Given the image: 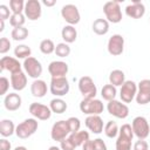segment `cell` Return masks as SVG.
I'll return each instance as SVG.
<instances>
[{
  "instance_id": "cell-38",
  "label": "cell",
  "mask_w": 150,
  "mask_h": 150,
  "mask_svg": "<svg viewBox=\"0 0 150 150\" xmlns=\"http://www.w3.org/2000/svg\"><path fill=\"white\" fill-rule=\"evenodd\" d=\"M67 123H68L70 134H71V132H77V131H80L81 122H80V120H79L77 117H69V118L67 120Z\"/></svg>"
},
{
  "instance_id": "cell-26",
  "label": "cell",
  "mask_w": 150,
  "mask_h": 150,
  "mask_svg": "<svg viewBox=\"0 0 150 150\" xmlns=\"http://www.w3.org/2000/svg\"><path fill=\"white\" fill-rule=\"evenodd\" d=\"M93 32L97 35H105L109 32V22L107 19H96L91 25Z\"/></svg>"
},
{
  "instance_id": "cell-2",
  "label": "cell",
  "mask_w": 150,
  "mask_h": 150,
  "mask_svg": "<svg viewBox=\"0 0 150 150\" xmlns=\"http://www.w3.org/2000/svg\"><path fill=\"white\" fill-rule=\"evenodd\" d=\"M38 127H39V123L35 118H27L16 125L15 135L21 139H26L35 134V131L38 130Z\"/></svg>"
},
{
  "instance_id": "cell-39",
  "label": "cell",
  "mask_w": 150,
  "mask_h": 150,
  "mask_svg": "<svg viewBox=\"0 0 150 150\" xmlns=\"http://www.w3.org/2000/svg\"><path fill=\"white\" fill-rule=\"evenodd\" d=\"M9 48H11V41L7 38L2 36L0 39V53L1 54H6L9 50Z\"/></svg>"
},
{
  "instance_id": "cell-17",
  "label": "cell",
  "mask_w": 150,
  "mask_h": 150,
  "mask_svg": "<svg viewBox=\"0 0 150 150\" xmlns=\"http://www.w3.org/2000/svg\"><path fill=\"white\" fill-rule=\"evenodd\" d=\"M144 13L145 6L139 0H132V2L125 7V14L131 19H141Z\"/></svg>"
},
{
  "instance_id": "cell-44",
  "label": "cell",
  "mask_w": 150,
  "mask_h": 150,
  "mask_svg": "<svg viewBox=\"0 0 150 150\" xmlns=\"http://www.w3.org/2000/svg\"><path fill=\"white\" fill-rule=\"evenodd\" d=\"M94 148H95V150H108L107 144L104 143V141L102 138L94 139Z\"/></svg>"
},
{
  "instance_id": "cell-27",
  "label": "cell",
  "mask_w": 150,
  "mask_h": 150,
  "mask_svg": "<svg viewBox=\"0 0 150 150\" xmlns=\"http://www.w3.org/2000/svg\"><path fill=\"white\" fill-rule=\"evenodd\" d=\"M16 127L14 125L12 120H1L0 122V134L4 138L12 136L15 132Z\"/></svg>"
},
{
  "instance_id": "cell-24",
  "label": "cell",
  "mask_w": 150,
  "mask_h": 150,
  "mask_svg": "<svg viewBox=\"0 0 150 150\" xmlns=\"http://www.w3.org/2000/svg\"><path fill=\"white\" fill-rule=\"evenodd\" d=\"M30 93L34 97H43L47 94V83L43 80H34L30 84Z\"/></svg>"
},
{
  "instance_id": "cell-23",
  "label": "cell",
  "mask_w": 150,
  "mask_h": 150,
  "mask_svg": "<svg viewBox=\"0 0 150 150\" xmlns=\"http://www.w3.org/2000/svg\"><path fill=\"white\" fill-rule=\"evenodd\" d=\"M68 139L71 142L74 148L76 149L77 146H82L88 139H89V132L88 131H77V132H71L68 136Z\"/></svg>"
},
{
  "instance_id": "cell-29",
  "label": "cell",
  "mask_w": 150,
  "mask_h": 150,
  "mask_svg": "<svg viewBox=\"0 0 150 150\" xmlns=\"http://www.w3.org/2000/svg\"><path fill=\"white\" fill-rule=\"evenodd\" d=\"M49 108H50L52 112H55V114H63V112L67 110L68 105H67V103H66L64 100H62V98H60V97H56V98H53V100L50 101Z\"/></svg>"
},
{
  "instance_id": "cell-10",
  "label": "cell",
  "mask_w": 150,
  "mask_h": 150,
  "mask_svg": "<svg viewBox=\"0 0 150 150\" xmlns=\"http://www.w3.org/2000/svg\"><path fill=\"white\" fill-rule=\"evenodd\" d=\"M61 15L64 19V21L68 22V25H70V26L77 25L80 22V20H81V15H80L79 8L73 4L64 5L62 7V9H61Z\"/></svg>"
},
{
  "instance_id": "cell-45",
  "label": "cell",
  "mask_w": 150,
  "mask_h": 150,
  "mask_svg": "<svg viewBox=\"0 0 150 150\" xmlns=\"http://www.w3.org/2000/svg\"><path fill=\"white\" fill-rule=\"evenodd\" d=\"M12 144L9 141H7L6 138H1L0 139V150H11Z\"/></svg>"
},
{
  "instance_id": "cell-4",
  "label": "cell",
  "mask_w": 150,
  "mask_h": 150,
  "mask_svg": "<svg viewBox=\"0 0 150 150\" xmlns=\"http://www.w3.org/2000/svg\"><path fill=\"white\" fill-rule=\"evenodd\" d=\"M103 13L108 22L118 23L122 21V9L118 1H107L103 6Z\"/></svg>"
},
{
  "instance_id": "cell-49",
  "label": "cell",
  "mask_w": 150,
  "mask_h": 150,
  "mask_svg": "<svg viewBox=\"0 0 150 150\" xmlns=\"http://www.w3.org/2000/svg\"><path fill=\"white\" fill-rule=\"evenodd\" d=\"M14 150H27V148L23 146V145H19V146H16Z\"/></svg>"
},
{
  "instance_id": "cell-36",
  "label": "cell",
  "mask_w": 150,
  "mask_h": 150,
  "mask_svg": "<svg viewBox=\"0 0 150 150\" xmlns=\"http://www.w3.org/2000/svg\"><path fill=\"white\" fill-rule=\"evenodd\" d=\"M55 54L59 57H67L70 54V47H69V45L66 43V42L57 43L56 47H55Z\"/></svg>"
},
{
  "instance_id": "cell-7",
  "label": "cell",
  "mask_w": 150,
  "mask_h": 150,
  "mask_svg": "<svg viewBox=\"0 0 150 150\" xmlns=\"http://www.w3.org/2000/svg\"><path fill=\"white\" fill-rule=\"evenodd\" d=\"M49 89L54 96L62 97L69 91V82L66 76L64 77H52Z\"/></svg>"
},
{
  "instance_id": "cell-14",
  "label": "cell",
  "mask_w": 150,
  "mask_h": 150,
  "mask_svg": "<svg viewBox=\"0 0 150 150\" xmlns=\"http://www.w3.org/2000/svg\"><path fill=\"white\" fill-rule=\"evenodd\" d=\"M136 94H137V84L134 81L128 80L122 84L120 90V97L122 102L130 103L136 97Z\"/></svg>"
},
{
  "instance_id": "cell-50",
  "label": "cell",
  "mask_w": 150,
  "mask_h": 150,
  "mask_svg": "<svg viewBox=\"0 0 150 150\" xmlns=\"http://www.w3.org/2000/svg\"><path fill=\"white\" fill-rule=\"evenodd\" d=\"M48 150H61V148H59V146H50Z\"/></svg>"
},
{
  "instance_id": "cell-8",
  "label": "cell",
  "mask_w": 150,
  "mask_h": 150,
  "mask_svg": "<svg viewBox=\"0 0 150 150\" xmlns=\"http://www.w3.org/2000/svg\"><path fill=\"white\" fill-rule=\"evenodd\" d=\"M69 135H70V130H69L67 121H57L56 123L53 124L52 130H50V137L53 141L62 142Z\"/></svg>"
},
{
  "instance_id": "cell-51",
  "label": "cell",
  "mask_w": 150,
  "mask_h": 150,
  "mask_svg": "<svg viewBox=\"0 0 150 150\" xmlns=\"http://www.w3.org/2000/svg\"><path fill=\"white\" fill-rule=\"evenodd\" d=\"M149 19H150V18H149Z\"/></svg>"
},
{
  "instance_id": "cell-40",
  "label": "cell",
  "mask_w": 150,
  "mask_h": 150,
  "mask_svg": "<svg viewBox=\"0 0 150 150\" xmlns=\"http://www.w3.org/2000/svg\"><path fill=\"white\" fill-rule=\"evenodd\" d=\"M9 88V81L5 76L0 77V95H5Z\"/></svg>"
},
{
  "instance_id": "cell-41",
  "label": "cell",
  "mask_w": 150,
  "mask_h": 150,
  "mask_svg": "<svg viewBox=\"0 0 150 150\" xmlns=\"http://www.w3.org/2000/svg\"><path fill=\"white\" fill-rule=\"evenodd\" d=\"M9 8L6 6V5H0V20H7L11 18V14H9Z\"/></svg>"
},
{
  "instance_id": "cell-37",
  "label": "cell",
  "mask_w": 150,
  "mask_h": 150,
  "mask_svg": "<svg viewBox=\"0 0 150 150\" xmlns=\"http://www.w3.org/2000/svg\"><path fill=\"white\" fill-rule=\"evenodd\" d=\"M25 5H26V2H23L22 0H11L9 1V8L13 12V14L22 13V11H25Z\"/></svg>"
},
{
  "instance_id": "cell-20",
  "label": "cell",
  "mask_w": 150,
  "mask_h": 150,
  "mask_svg": "<svg viewBox=\"0 0 150 150\" xmlns=\"http://www.w3.org/2000/svg\"><path fill=\"white\" fill-rule=\"evenodd\" d=\"M86 127L94 134H101L103 131V120L100 117V115H90L87 116L84 120Z\"/></svg>"
},
{
  "instance_id": "cell-22",
  "label": "cell",
  "mask_w": 150,
  "mask_h": 150,
  "mask_svg": "<svg viewBox=\"0 0 150 150\" xmlns=\"http://www.w3.org/2000/svg\"><path fill=\"white\" fill-rule=\"evenodd\" d=\"M21 96L16 93H9L5 96V100H4V104H5V108L9 111H15L18 110L20 107H21Z\"/></svg>"
},
{
  "instance_id": "cell-11",
  "label": "cell",
  "mask_w": 150,
  "mask_h": 150,
  "mask_svg": "<svg viewBox=\"0 0 150 150\" xmlns=\"http://www.w3.org/2000/svg\"><path fill=\"white\" fill-rule=\"evenodd\" d=\"M22 66L25 68L26 74L29 77H32V79L38 80L41 76V74H42V66H41L40 61H38L33 56H29L28 59H26L23 61V64Z\"/></svg>"
},
{
  "instance_id": "cell-9",
  "label": "cell",
  "mask_w": 150,
  "mask_h": 150,
  "mask_svg": "<svg viewBox=\"0 0 150 150\" xmlns=\"http://www.w3.org/2000/svg\"><path fill=\"white\" fill-rule=\"evenodd\" d=\"M135 98L139 105L150 103V80L149 79H144L138 82L137 94H136Z\"/></svg>"
},
{
  "instance_id": "cell-43",
  "label": "cell",
  "mask_w": 150,
  "mask_h": 150,
  "mask_svg": "<svg viewBox=\"0 0 150 150\" xmlns=\"http://www.w3.org/2000/svg\"><path fill=\"white\" fill-rule=\"evenodd\" d=\"M60 148H61V150H75L74 145H73L71 142L68 139V137L64 138L62 142H60Z\"/></svg>"
},
{
  "instance_id": "cell-48",
  "label": "cell",
  "mask_w": 150,
  "mask_h": 150,
  "mask_svg": "<svg viewBox=\"0 0 150 150\" xmlns=\"http://www.w3.org/2000/svg\"><path fill=\"white\" fill-rule=\"evenodd\" d=\"M4 29H5V21L0 20V32H2Z\"/></svg>"
},
{
  "instance_id": "cell-13",
  "label": "cell",
  "mask_w": 150,
  "mask_h": 150,
  "mask_svg": "<svg viewBox=\"0 0 150 150\" xmlns=\"http://www.w3.org/2000/svg\"><path fill=\"white\" fill-rule=\"evenodd\" d=\"M108 53L112 56H118L124 50V38L121 34H114L108 40Z\"/></svg>"
},
{
  "instance_id": "cell-30",
  "label": "cell",
  "mask_w": 150,
  "mask_h": 150,
  "mask_svg": "<svg viewBox=\"0 0 150 150\" xmlns=\"http://www.w3.org/2000/svg\"><path fill=\"white\" fill-rule=\"evenodd\" d=\"M116 94H117L116 87L112 86V84H110V83L103 86V88H102V90H101V95H102L103 100H105V101H108V102L115 100Z\"/></svg>"
},
{
  "instance_id": "cell-42",
  "label": "cell",
  "mask_w": 150,
  "mask_h": 150,
  "mask_svg": "<svg viewBox=\"0 0 150 150\" xmlns=\"http://www.w3.org/2000/svg\"><path fill=\"white\" fill-rule=\"evenodd\" d=\"M134 150H149V145L146 141L144 139H138L134 144Z\"/></svg>"
},
{
  "instance_id": "cell-19",
  "label": "cell",
  "mask_w": 150,
  "mask_h": 150,
  "mask_svg": "<svg viewBox=\"0 0 150 150\" xmlns=\"http://www.w3.org/2000/svg\"><path fill=\"white\" fill-rule=\"evenodd\" d=\"M68 69V64L63 61H53L48 66V71L52 77H64Z\"/></svg>"
},
{
  "instance_id": "cell-47",
  "label": "cell",
  "mask_w": 150,
  "mask_h": 150,
  "mask_svg": "<svg viewBox=\"0 0 150 150\" xmlns=\"http://www.w3.org/2000/svg\"><path fill=\"white\" fill-rule=\"evenodd\" d=\"M42 4H43L45 6H47V7H52V6H54V5L56 4V1H55V0H43Z\"/></svg>"
},
{
  "instance_id": "cell-5",
  "label": "cell",
  "mask_w": 150,
  "mask_h": 150,
  "mask_svg": "<svg viewBox=\"0 0 150 150\" xmlns=\"http://www.w3.org/2000/svg\"><path fill=\"white\" fill-rule=\"evenodd\" d=\"M131 128L134 135L138 139H145L150 134V125L144 116H137L131 122Z\"/></svg>"
},
{
  "instance_id": "cell-25",
  "label": "cell",
  "mask_w": 150,
  "mask_h": 150,
  "mask_svg": "<svg viewBox=\"0 0 150 150\" xmlns=\"http://www.w3.org/2000/svg\"><path fill=\"white\" fill-rule=\"evenodd\" d=\"M61 36H62V39L66 43H73V42H75V40L77 38V30L74 26L67 25L62 28Z\"/></svg>"
},
{
  "instance_id": "cell-31",
  "label": "cell",
  "mask_w": 150,
  "mask_h": 150,
  "mask_svg": "<svg viewBox=\"0 0 150 150\" xmlns=\"http://www.w3.org/2000/svg\"><path fill=\"white\" fill-rule=\"evenodd\" d=\"M30 54H32V49L27 45H19L14 49V55L16 56V59H25L26 60L30 56Z\"/></svg>"
},
{
  "instance_id": "cell-3",
  "label": "cell",
  "mask_w": 150,
  "mask_h": 150,
  "mask_svg": "<svg viewBox=\"0 0 150 150\" xmlns=\"http://www.w3.org/2000/svg\"><path fill=\"white\" fill-rule=\"evenodd\" d=\"M80 110L90 116V115H100L104 110V105L101 100L97 98H83L80 103Z\"/></svg>"
},
{
  "instance_id": "cell-1",
  "label": "cell",
  "mask_w": 150,
  "mask_h": 150,
  "mask_svg": "<svg viewBox=\"0 0 150 150\" xmlns=\"http://www.w3.org/2000/svg\"><path fill=\"white\" fill-rule=\"evenodd\" d=\"M134 138V131L130 124L125 123L120 128L116 139V150H131V141Z\"/></svg>"
},
{
  "instance_id": "cell-33",
  "label": "cell",
  "mask_w": 150,
  "mask_h": 150,
  "mask_svg": "<svg viewBox=\"0 0 150 150\" xmlns=\"http://www.w3.org/2000/svg\"><path fill=\"white\" fill-rule=\"evenodd\" d=\"M11 36L14 41H22L25 39L28 38V29L23 26V27H18V28H13Z\"/></svg>"
},
{
  "instance_id": "cell-6",
  "label": "cell",
  "mask_w": 150,
  "mask_h": 150,
  "mask_svg": "<svg viewBox=\"0 0 150 150\" xmlns=\"http://www.w3.org/2000/svg\"><path fill=\"white\" fill-rule=\"evenodd\" d=\"M79 90L82 94L83 98H95L97 94L96 84L94 83L90 76H82L79 80Z\"/></svg>"
},
{
  "instance_id": "cell-35",
  "label": "cell",
  "mask_w": 150,
  "mask_h": 150,
  "mask_svg": "<svg viewBox=\"0 0 150 150\" xmlns=\"http://www.w3.org/2000/svg\"><path fill=\"white\" fill-rule=\"evenodd\" d=\"M25 22H26V16H25V14H22V13L12 14L11 18H9V23H11L14 28L23 27Z\"/></svg>"
},
{
  "instance_id": "cell-34",
  "label": "cell",
  "mask_w": 150,
  "mask_h": 150,
  "mask_svg": "<svg viewBox=\"0 0 150 150\" xmlns=\"http://www.w3.org/2000/svg\"><path fill=\"white\" fill-rule=\"evenodd\" d=\"M55 47H56V46L54 45L53 40H50V39H45V40H42V41L40 42V46H39L41 53H42V54H46V55L52 54V53H55Z\"/></svg>"
},
{
  "instance_id": "cell-32",
  "label": "cell",
  "mask_w": 150,
  "mask_h": 150,
  "mask_svg": "<svg viewBox=\"0 0 150 150\" xmlns=\"http://www.w3.org/2000/svg\"><path fill=\"white\" fill-rule=\"evenodd\" d=\"M118 131H120L118 125L114 121H108L107 124L104 125V134L109 138H115L118 135Z\"/></svg>"
},
{
  "instance_id": "cell-12",
  "label": "cell",
  "mask_w": 150,
  "mask_h": 150,
  "mask_svg": "<svg viewBox=\"0 0 150 150\" xmlns=\"http://www.w3.org/2000/svg\"><path fill=\"white\" fill-rule=\"evenodd\" d=\"M107 110L110 115L117 117V118H127L129 115V108L125 103H122L117 100L109 101L107 104Z\"/></svg>"
},
{
  "instance_id": "cell-28",
  "label": "cell",
  "mask_w": 150,
  "mask_h": 150,
  "mask_svg": "<svg viewBox=\"0 0 150 150\" xmlns=\"http://www.w3.org/2000/svg\"><path fill=\"white\" fill-rule=\"evenodd\" d=\"M109 82L110 84L115 87H122V84L125 82V75L121 69H114L109 74Z\"/></svg>"
},
{
  "instance_id": "cell-46",
  "label": "cell",
  "mask_w": 150,
  "mask_h": 150,
  "mask_svg": "<svg viewBox=\"0 0 150 150\" xmlns=\"http://www.w3.org/2000/svg\"><path fill=\"white\" fill-rule=\"evenodd\" d=\"M82 150H95V148H94V141L93 139H88L82 145Z\"/></svg>"
},
{
  "instance_id": "cell-18",
  "label": "cell",
  "mask_w": 150,
  "mask_h": 150,
  "mask_svg": "<svg viewBox=\"0 0 150 150\" xmlns=\"http://www.w3.org/2000/svg\"><path fill=\"white\" fill-rule=\"evenodd\" d=\"M0 69L1 70H8L11 74L21 71V64L20 62L12 56H2L0 60Z\"/></svg>"
},
{
  "instance_id": "cell-15",
  "label": "cell",
  "mask_w": 150,
  "mask_h": 150,
  "mask_svg": "<svg viewBox=\"0 0 150 150\" xmlns=\"http://www.w3.org/2000/svg\"><path fill=\"white\" fill-rule=\"evenodd\" d=\"M29 112L38 120L40 121H47L52 116V110L49 107L42 104V103H38V102H33L29 105Z\"/></svg>"
},
{
  "instance_id": "cell-21",
  "label": "cell",
  "mask_w": 150,
  "mask_h": 150,
  "mask_svg": "<svg viewBox=\"0 0 150 150\" xmlns=\"http://www.w3.org/2000/svg\"><path fill=\"white\" fill-rule=\"evenodd\" d=\"M11 86L14 90H23L27 86V75L22 70L11 74Z\"/></svg>"
},
{
  "instance_id": "cell-16",
  "label": "cell",
  "mask_w": 150,
  "mask_h": 150,
  "mask_svg": "<svg viewBox=\"0 0 150 150\" xmlns=\"http://www.w3.org/2000/svg\"><path fill=\"white\" fill-rule=\"evenodd\" d=\"M25 16L28 18V20L35 21L38 19H40L41 14H42V9H41V4L38 0H28L25 5Z\"/></svg>"
}]
</instances>
